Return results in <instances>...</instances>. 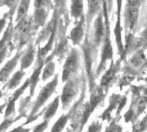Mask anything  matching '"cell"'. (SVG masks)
I'll use <instances>...</instances> for the list:
<instances>
[{"mask_svg":"<svg viewBox=\"0 0 147 132\" xmlns=\"http://www.w3.org/2000/svg\"><path fill=\"white\" fill-rule=\"evenodd\" d=\"M83 11L82 0H72L71 4V15L74 17H79Z\"/></svg>","mask_w":147,"mask_h":132,"instance_id":"cell-16","label":"cell"},{"mask_svg":"<svg viewBox=\"0 0 147 132\" xmlns=\"http://www.w3.org/2000/svg\"><path fill=\"white\" fill-rule=\"evenodd\" d=\"M57 84H58V74H56L55 76V78L53 79L52 81L48 83L44 87H42L41 89V91H40V92H39V94L37 96V98H36V102L34 103L33 106H32L30 114L29 115V117L27 118V121L23 124L24 126L27 125L29 123H31L32 122L36 120L40 116L42 115V111H41L38 114H37V112L44 105V104L51 97V95L54 93V92H55V88L57 86Z\"/></svg>","mask_w":147,"mask_h":132,"instance_id":"cell-1","label":"cell"},{"mask_svg":"<svg viewBox=\"0 0 147 132\" xmlns=\"http://www.w3.org/2000/svg\"><path fill=\"white\" fill-rule=\"evenodd\" d=\"M49 121L43 120L41 123L37 124L36 127L33 128L32 132H44L46 130V129L48 128V126H49Z\"/></svg>","mask_w":147,"mask_h":132,"instance_id":"cell-26","label":"cell"},{"mask_svg":"<svg viewBox=\"0 0 147 132\" xmlns=\"http://www.w3.org/2000/svg\"><path fill=\"white\" fill-rule=\"evenodd\" d=\"M5 54H6V48H4L0 49V65H1V63L5 60Z\"/></svg>","mask_w":147,"mask_h":132,"instance_id":"cell-29","label":"cell"},{"mask_svg":"<svg viewBox=\"0 0 147 132\" xmlns=\"http://www.w3.org/2000/svg\"><path fill=\"white\" fill-rule=\"evenodd\" d=\"M142 36H143V38H144V39H147V28L144 29V31L143 32Z\"/></svg>","mask_w":147,"mask_h":132,"instance_id":"cell-33","label":"cell"},{"mask_svg":"<svg viewBox=\"0 0 147 132\" xmlns=\"http://www.w3.org/2000/svg\"><path fill=\"white\" fill-rule=\"evenodd\" d=\"M43 4V0H35V7H36V9L41 8Z\"/></svg>","mask_w":147,"mask_h":132,"instance_id":"cell-30","label":"cell"},{"mask_svg":"<svg viewBox=\"0 0 147 132\" xmlns=\"http://www.w3.org/2000/svg\"><path fill=\"white\" fill-rule=\"evenodd\" d=\"M76 132H82V129L79 128V129H76Z\"/></svg>","mask_w":147,"mask_h":132,"instance_id":"cell-37","label":"cell"},{"mask_svg":"<svg viewBox=\"0 0 147 132\" xmlns=\"http://www.w3.org/2000/svg\"><path fill=\"white\" fill-rule=\"evenodd\" d=\"M69 119V116L68 114H66V115H61L58 120L55 123V124L53 125V127L51 128V130L50 132H61L62 129L65 128L67 121Z\"/></svg>","mask_w":147,"mask_h":132,"instance_id":"cell-14","label":"cell"},{"mask_svg":"<svg viewBox=\"0 0 147 132\" xmlns=\"http://www.w3.org/2000/svg\"><path fill=\"white\" fill-rule=\"evenodd\" d=\"M108 1V4H109V7L111 9V6H112V2H113V0H107Z\"/></svg>","mask_w":147,"mask_h":132,"instance_id":"cell-36","label":"cell"},{"mask_svg":"<svg viewBox=\"0 0 147 132\" xmlns=\"http://www.w3.org/2000/svg\"><path fill=\"white\" fill-rule=\"evenodd\" d=\"M103 35H104V27L102 23V16L100 14L94 23V41L97 45L100 43Z\"/></svg>","mask_w":147,"mask_h":132,"instance_id":"cell-10","label":"cell"},{"mask_svg":"<svg viewBox=\"0 0 147 132\" xmlns=\"http://www.w3.org/2000/svg\"><path fill=\"white\" fill-rule=\"evenodd\" d=\"M140 0H127V5L125 12V18L126 26L129 29H133L137 23L138 11H139Z\"/></svg>","mask_w":147,"mask_h":132,"instance_id":"cell-4","label":"cell"},{"mask_svg":"<svg viewBox=\"0 0 147 132\" xmlns=\"http://www.w3.org/2000/svg\"><path fill=\"white\" fill-rule=\"evenodd\" d=\"M34 57H35V50H34V48L32 46H30V48L28 49V51L25 53V54L23 56V58L21 60V69L22 70L26 69L30 67L34 60Z\"/></svg>","mask_w":147,"mask_h":132,"instance_id":"cell-12","label":"cell"},{"mask_svg":"<svg viewBox=\"0 0 147 132\" xmlns=\"http://www.w3.org/2000/svg\"><path fill=\"white\" fill-rule=\"evenodd\" d=\"M31 130V128H24V125L18 126L10 132H30Z\"/></svg>","mask_w":147,"mask_h":132,"instance_id":"cell-28","label":"cell"},{"mask_svg":"<svg viewBox=\"0 0 147 132\" xmlns=\"http://www.w3.org/2000/svg\"><path fill=\"white\" fill-rule=\"evenodd\" d=\"M89 2V8H88V20H91L94 16L99 11V9L100 7V0H88Z\"/></svg>","mask_w":147,"mask_h":132,"instance_id":"cell-17","label":"cell"},{"mask_svg":"<svg viewBox=\"0 0 147 132\" xmlns=\"http://www.w3.org/2000/svg\"><path fill=\"white\" fill-rule=\"evenodd\" d=\"M54 37H55V34L54 32L52 33V35L50 36V39L49 41V42L47 43L46 46H44L42 49H40L39 54H38V62H42L43 61V58L45 57V55L48 54V52L51 49V47L53 45V42H54Z\"/></svg>","mask_w":147,"mask_h":132,"instance_id":"cell-21","label":"cell"},{"mask_svg":"<svg viewBox=\"0 0 147 132\" xmlns=\"http://www.w3.org/2000/svg\"><path fill=\"white\" fill-rule=\"evenodd\" d=\"M78 92V84L76 80H68L66 81V85L62 89V93L61 96V100L62 104V109L67 110L71 102L76 98Z\"/></svg>","mask_w":147,"mask_h":132,"instance_id":"cell-2","label":"cell"},{"mask_svg":"<svg viewBox=\"0 0 147 132\" xmlns=\"http://www.w3.org/2000/svg\"><path fill=\"white\" fill-rule=\"evenodd\" d=\"M26 117L25 115L24 114H20L19 116H18L17 117H13V118H11V117H7V118H5V120L3 121V123L0 124V132H5V130H7L15 122L18 121L20 118L22 117Z\"/></svg>","mask_w":147,"mask_h":132,"instance_id":"cell-19","label":"cell"},{"mask_svg":"<svg viewBox=\"0 0 147 132\" xmlns=\"http://www.w3.org/2000/svg\"><path fill=\"white\" fill-rule=\"evenodd\" d=\"M25 75V73L23 71H18L13 76L12 78L9 80V82L7 83V85L5 87H7L8 90H12L14 88H16L21 82L22 79L24 78V76Z\"/></svg>","mask_w":147,"mask_h":132,"instance_id":"cell-13","label":"cell"},{"mask_svg":"<svg viewBox=\"0 0 147 132\" xmlns=\"http://www.w3.org/2000/svg\"><path fill=\"white\" fill-rule=\"evenodd\" d=\"M3 97V93H2V92H0V98H1Z\"/></svg>","mask_w":147,"mask_h":132,"instance_id":"cell-38","label":"cell"},{"mask_svg":"<svg viewBox=\"0 0 147 132\" xmlns=\"http://www.w3.org/2000/svg\"><path fill=\"white\" fill-rule=\"evenodd\" d=\"M116 71H117V68L113 67V66H111L110 69L102 77L101 81H100V85L104 87H107L110 85V83L113 81L114 75L116 74Z\"/></svg>","mask_w":147,"mask_h":132,"instance_id":"cell-15","label":"cell"},{"mask_svg":"<svg viewBox=\"0 0 147 132\" xmlns=\"http://www.w3.org/2000/svg\"><path fill=\"white\" fill-rule=\"evenodd\" d=\"M5 107H6V104H4V105H0V114L2 113L3 110H4Z\"/></svg>","mask_w":147,"mask_h":132,"instance_id":"cell-34","label":"cell"},{"mask_svg":"<svg viewBox=\"0 0 147 132\" xmlns=\"http://www.w3.org/2000/svg\"><path fill=\"white\" fill-rule=\"evenodd\" d=\"M66 132H75V130H74V129L70 127V128H68V129H67V131H66Z\"/></svg>","mask_w":147,"mask_h":132,"instance_id":"cell-35","label":"cell"},{"mask_svg":"<svg viewBox=\"0 0 147 132\" xmlns=\"http://www.w3.org/2000/svg\"><path fill=\"white\" fill-rule=\"evenodd\" d=\"M30 0H22L20 5L18 7V17H17V21L22 20L25 17L29 6H30Z\"/></svg>","mask_w":147,"mask_h":132,"instance_id":"cell-18","label":"cell"},{"mask_svg":"<svg viewBox=\"0 0 147 132\" xmlns=\"http://www.w3.org/2000/svg\"><path fill=\"white\" fill-rule=\"evenodd\" d=\"M106 132H122V129L119 125H117L115 122H112V123L107 128Z\"/></svg>","mask_w":147,"mask_h":132,"instance_id":"cell-27","label":"cell"},{"mask_svg":"<svg viewBox=\"0 0 147 132\" xmlns=\"http://www.w3.org/2000/svg\"><path fill=\"white\" fill-rule=\"evenodd\" d=\"M42 66H43V61L42 62H39L38 67L35 68L31 77L30 78V98H31L34 95L35 90H36V86L39 81V76L41 74L42 69Z\"/></svg>","mask_w":147,"mask_h":132,"instance_id":"cell-8","label":"cell"},{"mask_svg":"<svg viewBox=\"0 0 147 132\" xmlns=\"http://www.w3.org/2000/svg\"><path fill=\"white\" fill-rule=\"evenodd\" d=\"M46 12L43 9H37L35 12V23L37 25H43L46 20Z\"/></svg>","mask_w":147,"mask_h":132,"instance_id":"cell-23","label":"cell"},{"mask_svg":"<svg viewBox=\"0 0 147 132\" xmlns=\"http://www.w3.org/2000/svg\"><path fill=\"white\" fill-rule=\"evenodd\" d=\"M55 1H57V2H59V1H61V0H55Z\"/></svg>","mask_w":147,"mask_h":132,"instance_id":"cell-39","label":"cell"},{"mask_svg":"<svg viewBox=\"0 0 147 132\" xmlns=\"http://www.w3.org/2000/svg\"><path fill=\"white\" fill-rule=\"evenodd\" d=\"M18 58H19V54H18L13 59L9 60L5 65V67L0 71V82H5L7 80L11 72L16 68L18 61Z\"/></svg>","mask_w":147,"mask_h":132,"instance_id":"cell-6","label":"cell"},{"mask_svg":"<svg viewBox=\"0 0 147 132\" xmlns=\"http://www.w3.org/2000/svg\"><path fill=\"white\" fill-rule=\"evenodd\" d=\"M117 96L113 95V98H111V100H110V105L109 107L102 113V115L100 116V118H101L102 120H110L111 119V112L113 111V110L115 108V105L117 104Z\"/></svg>","mask_w":147,"mask_h":132,"instance_id":"cell-20","label":"cell"},{"mask_svg":"<svg viewBox=\"0 0 147 132\" xmlns=\"http://www.w3.org/2000/svg\"><path fill=\"white\" fill-rule=\"evenodd\" d=\"M79 67V54L74 50L67 58L62 72V82H66L68 80L73 74H75Z\"/></svg>","mask_w":147,"mask_h":132,"instance_id":"cell-3","label":"cell"},{"mask_svg":"<svg viewBox=\"0 0 147 132\" xmlns=\"http://www.w3.org/2000/svg\"><path fill=\"white\" fill-rule=\"evenodd\" d=\"M144 53H143L142 51H140V52L137 53V54L132 57L131 62V64H132L133 66H139L140 63L142 62V60H144Z\"/></svg>","mask_w":147,"mask_h":132,"instance_id":"cell-25","label":"cell"},{"mask_svg":"<svg viewBox=\"0 0 147 132\" xmlns=\"http://www.w3.org/2000/svg\"><path fill=\"white\" fill-rule=\"evenodd\" d=\"M18 2V0H7L6 2V5L9 6V7H13L14 5H16V3Z\"/></svg>","mask_w":147,"mask_h":132,"instance_id":"cell-31","label":"cell"},{"mask_svg":"<svg viewBox=\"0 0 147 132\" xmlns=\"http://www.w3.org/2000/svg\"><path fill=\"white\" fill-rule=\"evenodd\" d=\"M102 129V124L99 121H94L88 127L87 132H100Z\"/></svg>","mask_w":147,"mask_h":132,"instance_id":"cell-24","label":"cell"},{"mask_svg":"<svg viewBox=\"0 0 147 132\" xmlns=\"http://www.w3.org/2000/svg\"><path fill=\"white\" fill-rule=\"evenodd\" d=\"M5 24V19H0V32H1V30L3 29L4 26Z\"/></svg>","mask_w":147,"mask_h":132,"instance_id":"cell-32","label":"cell"},{"mask_svg":"<svg viewBox=\"0 0 147 132\" xmlns=\"http://www.w3.org/2000/svg\"><path fill=\"white\" fill-rule=\"evenodd\" d=\"M60 103V97H56L46 108L42 110L43 120L50 121V119L55 115Z\"/></svg>","mask_w":147,"mask_h":132,"instance_id":"cell-7","label":"cell"},{"mask_svg":"<svg viewBox=\"0 0 147 132\" xmlns=\"http://www.w3.org/2000/svg\"><path fill=\"white\" fill-rule=\"evenodd\" d=\"M83 36V20H82L77 26L74 28L70 33L69 38L74 44H78Z\"/></svg>","mask_w":147,"mask_h":132,"instance_id":"cell-9","label":"cell"},{"mask_svg":"<svg viewBox=\"0 0 147 132\" xmlns=\"http://www.w3.org/2000/svg\"><path fill=\"white\" fill-rule=\"evenodd\" d=\"M28 86H30V79H28L24 82V84L19 89H18L14 92V94L12 95V97L10 98L8 103L6 104V110H5V118H7V117H11L15 113V102L24 93V92L27 89Z\"/></svg>","mask_w":147,"mask_h":132,"instance_id":"cell-5","label":"cell"},{"mask_svg":"<svg viewBox=\"0 0 147 132\" xmlns=\"http://www.w3.org/2000/svg\"><path fill=\"white\" fill-rule=\"evenodd\" d=\"M55 68V66L54 62H49L46 65V67L44 68V69L42 71V81L47 80L49 78H50L54 74Z\"/></svg>","mask_w":147,"mask_h":132,"instance_id":"cell-22","label":"cell"},{"mask_svg":"<svg viewBox=\"0 0 147 132\" xmlns=\"http://www.w3.org/2000/svg\"><path fill=\"white\" fill-rule=\"evenodd\" d=\"M30 22L24 18L22 19L20 23L18 25V32L23 42L26 41L27 36L30 33Z\"/></svg>","mask_w":147,"mask_h":132,"instance_id":"cell-11","label":"cell"}]
</instances>
